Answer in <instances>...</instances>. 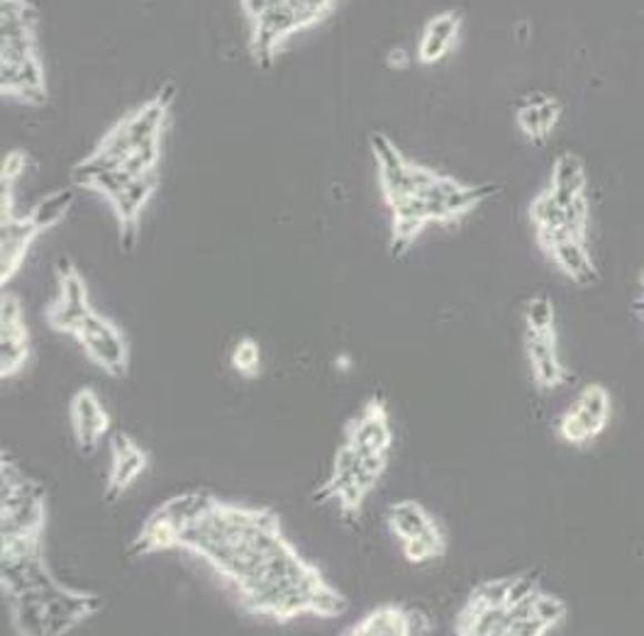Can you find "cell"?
Wrapping results in <instances>:
<instances>
[{
    "label": "cell",
    "mask_w": 644,
    "mask_h": 636,
    "mask_svg": "<svg viewBox=\"0 0 644 636\" xmlns=\"http://www.w3.org/2000/svg\"><path fill=\"white\" fill-rule=\"evenodd\" d=\"M305 24L295 16V10L286 0H276L274 6L266 8L262 16L250 20V54L256 61L259 69H271L274 59L279 57L281 47L286 44L289 37L303 32Z\"/></svg>",
    "instance_id": "6da1fadb"
},
{
    "label": "cell",
    "mask_w": 644,
    "mask_h": 636,
    "mask_svg": "<svg viewBox=\"0 0 644 636\" xmlns=\"http://www.w3.org/2000/svg\"><path fill=\"white\" fill-rule=\"evenodd\" d=\"M537 244L542 246V252H547V256L554 261V266L560 269L568 281L581 285V289H591V285H596L601 281L598 264L591 254L588 240H584V236H576L568 230H556L537 234Z\"/></svg>",
    "instance_id": "7a4b0ae2"
},
{
    "label": "cell",
    "mask_w": 644,
    "mask_h": 636,
    "mask_svg": "<svg viewBox=\"0 0 644 636\" xmlns=\"http://www.w3.org/2000/svg\"><path fill=\"white\" fill-rule=\"evenodd\" d=\"M73 336L81 342L85 356H89L95 366H101L105 373L115 378L125 376L130 366L128 344L122 340L120 330L108 317L91 313Z\"/></svg>",
    "instance_id": "3957f363"
},
{
    "label": "cell",
    "mask_w": 644,
    "mask_h": 636,
    "mask_svg": "<svg viewBox=\"0 0 644 636\" xmlns=\"http://www.w3.org/2000/svg\"><path fill=\"white\" fill-rule=\"evenodd\" d=\"M57 276H59V297L57 303L47 310V324L54 332L77 334L83 320L93 313L89 305V289H85V281L79 269L73 266V261L67 256L59 259Z\"/></svg>",
    "instance_id": "277c9868"
},
{
    "label": "cell",
    "mask_w": 644,
    "mask_h": 636,
    "mask_svg": "<svg viewBox=\"0 0 644 636\" xmlns=\"http://www.w3.org/2000/svg\"><path fill=\"white\" fill-rule=\"evenodd\" d=\"M157 189H159V171H152V173H144V176L132 179L125 189L108 201L118 218L120 242L125 252H130V249H134V244H138L142 210L152 201Z\"/></svg>",
    "instance_id": "5b68a950"
},
{
    "label": "cell",
    "mask_w": 644,
    "mask_h": 636,
    "mask_svg": "<svg viewBox=\"0 0 644 636\" xmlns=\"http://www.w3.org/2000/svg\"><path fill=\"white\" fill-rule=\"evenodd\" d=\"M103 597L93 593H77L59 585L57 590L44 597V636H61L73 629L85 617L98 613Z\"/></svg>",
    "instance_id": "8992f818"
},
{
    "label": "cell",
    "mask_w": 644,
    "mask_h": 636,
    "mask_svg": "<svg viewBox=\"0 0 644 636\" xmlns=\"http://www.w3.org/2000/svg\"><path fill=\"white\" fill-rule=\"evenodd\" d=\"M525 352L540 391H554L566 383L568 371L562 364L560 356V340L556 332H527L525 334Z\"/></svg>",
    "instance_id": "52a82bcc"
},
{
    "label": "cell",
    "mask_w": 644,
    "mask_h": 636,
    "mask_svg": "<svg viewBox=\"0 0 644 636\" xmlns=\"http://www.w3.org/2000/svg\"><path fill=\"white\" fill-rule=\"evenodd\" d=\"M562 101L550 93H527L523 101L517 103L515 120L517 128L523 132L532 144H544L556 130V124L562 120Z\"/></svg>",
    "instance_id": "ba28073f"
},
{
    "label": "cell",
    "mask_w": 644,
    "mask_h": 636,
    "mask_svg": "<svg viewBox=\"0 0 644 636\" xmlns=\"http://www.w3.org/2000/svg\"><path fill=\"white\" fill-rule=\"evenodd\" d=\"M71 422L83 456H91L110 430V415L91 388H81L71 397Z\"/></svg>",
    "instance_id": "9c48e42d"
},
{
    "label": "cell",
    "mask_w": 644,
    "mask_h": 636,
    "mask_svg": "<svg viewBox=\"0 0 644 636\" xmlns=\"http://www.w3.org/2000/svg\"><path fill=\"white\" fill-rule=\"evenodd\" d=\"M42 232L34 228L30 218H16L0 215V283H8L20 266L24 264V256H28L32 242Z\"/></svg>",
    "instance_id": "30bf717a"
},
{
    "label": "cell",
    "mask_w": 644,
    "mask_h": 636,
    "mask_svg": "<svg viewBox=\"0 0 644 636\" xmlns=\"http://www.w3.org/2000/svg\"><path fill=\"white\" fill-rule=\"evenodd\" d=\"M110 452H113V468H110L105 501L115 503L128 491V485L147 468V452L132 442L128 432L110 434Z\"/></svg>",
    "instance_id": "8fae6325"
},
{
    "label": "cell",
    "mask_w": 644,
    "mask_h": 636,
    "mask_svg": "<svg viewBox=\"0 0 644 636\" xmlns=\"http://www.w3.org/2000/svg\"><path fill=\"white\" fill-rule=\"evenodd\" d=\"M462 20L464 16L460 10H442L425 22L423 32H420V42H417L420 64L423 67L440 64V61L452 52L456 40H460Z\"/></svg>",
    "instance_id": "7c38bea8"
},
{
    "label": "cell",
    "mask_w": 644,
    "mask_h": 636,
    "mask_svg": "<svg viewBox=\"0 0 644 636\" xmlns=\"http://www.w3.org/2000/svg\"><path fill=\"white\" fill-rule=\"evenodd\" d=\"M356 452H389L393 444V434L389 427L386 405L381 397H371L364 413L346 424V440Z\"/></svg>",
    "instance_id": "4fadbf2b"
},
{
    "label": "cell",
    "mask_w": 644,
    "mask_h": 636,
    "mask_svg": "<svg viewBox=\"0 0 644 636\" xmlns=\"http://www.w3.org/2000/svg\"><path fill=\"white\" fill-rule=\"evenodd\" d=\"M547 189L564 208L572 205L576 198L588 195L584 159H581L576 152H562L560 157H556L552 164V176H550Z\"/></svg>",
    "instance_id": "5bb4252c"
},
{
    "label": "cell",
    "mask_w": 644,
    "mask_h": 636,
    "mask_svg": "<svg viewBox=\"0 0 644 636\" xmlns=\"http://www.w3.org/2000/svg\"><path fill=\"white\" fill-rule=\"evenodd\" d=\"M605 424L603 420H598L596 415H591L586 407H581L578 403H574L572 407L566 410L560 420V427H556V434H560V440L568 446H588L591 442H596L598 436L605 432Z\"/></svg>",
    "instance_id": "9a60e30c"
},
{
    "label": "cell",
    "mask_w": 644,
    "mask_h": 636,
    "mask_svg": "<svg viewBox=\"0 0 644 636\" xmlns=\"http://www.w3.org/2000/svg\"><path fill=\"white\" fill-rule=\"evenodd\" d=\"M30 356V332L28 324H0V373L3 378L16 376V373L24 366V361Z\"/></svg>",
    "instance_id": "2e32d148"
},
{
    "label": "cell",
    "mask_w": 644,
    "mask_h": 636,
    "mask_svg": "<svg viewBox=\"0 0 644 636\" xmlns=\"http://www.w3.org/2000/svg\"><path fill=\"white\" fill-rule=\"evenodd\" d=\"M354 636H407L411 634V613L399 605H383L369 613L354 629Z\"/></svg>",
    "instance_id": "e0dca14e"
},
{
    "label": "cell",
    "mask_w": 644,
    "mask_h": 636,
    "mask_svg": "<svg viewBox=\"0 0 644 636\" xmlns=\"http://www.w3.org/2000/svg\"><path fill=\"white\" fill-rule=\"evenodd\" d=\"M507 629H511L507 607H486L481 613L464 607L456 619V634L464 636H507Z\"/></svg>",
    "instance_id": "ac0fdd59"
},
{
    "label": "cell",
    "mask_w": 644,
    "mask_h": 636,
    "mask_svg": "<svg viewBox=\"0 0 644 636\" xmlns=\"http://www.w3.org/2000/svg\"><path fill=\"white\" fill-rule=\"evenodd\" d=\"M432 525H435V519H432L423 509V505L415 501L393 503L389 507V527L401 542L415 539V536L425 534Z\"/></svg>",
    "instance_id": "d6986e66"
},
{
    "label": "cell",
    "mask_w": 644,
    "mask_h": 636,
    "mask_svg": "<svg viewBox=\"0 0 644 636\" xmlns=\"http://www.w3.org/2000/svg\"><path fill=\"white\" fill-rule=\"evenodd\" d=\"M527 215L532 228H535L537 234L544 232H556V230H568L566 228V208L556 201L550 189H544L532 198V203L527 208ZM572 232V230H568Z\"/></svg>",
    "instance_id": "ffe728a7"
},
{
    "label": "cell",
    "mask_w": 644,
    "mask_h": 636,
    "mask_svg": "<svg viewBox=\"0 0 644 636\" xmlns=\"http://www.w3.org/2000/svg\"><path fill=\"white\" fill-rule=\"evenodd\" d=\"M73 205V191L71 189H59L54 193H49L44 198H40V203H37L32 210H30V220L32 224L40 232L44 230H52L54 224H59L61 220L67 218V212L71 210Z\"/></svg>",
    "instance_id": "44dd1931"
},
{
    "label": "cell",
    "mask_w": 644,
    "mask_h": 636,
    "mask_svg": "<svg viewBox=\"0 0 644 636\" xmlns=\"http://www.w3.org/2000/svg\"><path fill=\"white\" fill-rule=\"evenodd\" d=\"M444 546H447L444 534L440 532L437 525H432L425 534L403 542V556L411 561V564H425V561L440 558L444 554Z\"/></svg>",
    "instance_id": "7402d4cb"
},
{
    "label": "cell",
    "mask_w": 644,
    "mask_h": 636,
    "mask_svg": "<svg viewBox=\"0 0 644 636\" xmlns=\"http://www.w3.org/2000/svg\"><path fill=\"white\" fill-rule=\"evenodd\" d=\"M511 581H513V576L511 578H493V581L476 585L472 595H469V600L464 607L472 609V613H481V609H486V607H505Z\"/></svg>",
    "instance_id": "603a6c76"
},
{
    "label": "cell",
    "mask_w": 644,
    "mask_h": 636,
    "mask_svg": "<svg viewBox=\"0 0 644 636\" xmlns=\"http://www.w3.org/2000/svg\"><path fill=\"white\" fill-rule=\"evenodd\" d=\"M523 315L527 332H556V310L550 295H532L525 303Z\"/></svg>",
    "instance_id": "cb8c5ba5"
},
{
    "label": "cell",
    "mask_w": 644,
    "mask_h": 636,
    "mask_svg": "<svg viewBox=\"0 0 644 636\" xmlns=\"http://www.w3.org/2000/svg\"><path fill=\"white\" fill-rule=\"evenodd\" d=\"M232 369L242 373L246 378H254L259 373V366H262V349L252 340V336H244L232 349V359H230Z\"/></svg>",
    "instance_id": "d4e9b609"
},
{
    "label": "cell",
    "mask_w": 644,
    "mask_h": 636,
    "mask_svg": "<svg viewBox=\"0 0 644 636\" xmlns=\"http://www.w3.org/2000/svg\"><path fill=\"white\" fill-rule=\"evenodd\" d=\"M535 615L544 622V625L552 629H556L560 625H564L566 619V605L560 597L552 595V593H537L535 595Z\"/></svg>",
    "instance_id": "484cf974"
},
{
    "label": "cell",
    "mask_w": 644,
    "mask_h": 636,
    "mask_svg": "<svg viewBox=\"0 0 644 636\" xmlns=\"http://www.w3.org/2000/svg\"><path fill=\"white\" fill-rule=\"evenodd\" d=\"M332 497H338V503L342 507V515L346 519H356L359 513H362V505H364V497H366V491L359 485L354 478L352 481H346L342 483L338 491H334Z\"/></svg>",
    "instance_id": "4316f807"
},
{
    "label": "cell",
    "mask_w": 644,
    "mask_h": 636,
    "mask_svg": "<svg viewBox=\"0 0 644 636\" xmlns=\"http://www.w3.org/2000/svg\"><path fill=\"white\" fill-rule=\"evenodd\" d=\"M537 590H540L537 578H532V576H513L511 588H507V600H505V607H513V605H517V603L530 600V597L535 595Z\"/></svg>",
    "instance_id": "83f0119b"
},
{
    "label": "cell",
    "mask_w": 644,
    "mask_h": 636,
    "mask_svg": "<svg viewBox=\"0 0 644 636\" xmlns=\"http://www.w3.org/2000/svg\"><path fill=\"white\" fill-rule=\"evenodd\" d=\"M24 169H28V154H24L22 149L6 154L3 171H0V183H16Z\"/></svg>",
    "instance_id": "f1b7e54d"
},
{
    "label": "cell",
    "mask_w": 644,
    "mask_h": 636,
    "mask_svg": "<svg viewBox=\"0 0 644 636\" xmlns=\"http://www.w3.org/2000/svg\"><path fill=\"white\" fill-rule=\"evenodd\" d=\"M542 634H550V627L544 625L537 615L513 619L511 629H507V636H542Z\"/></svg>",
    "instance_id": "f546056e"
},
{
    "label": "cell",
    "mask_w": 644,
    "mask_h": 636,
    "mask_svg": "<svg viewBox=\"0 0 644 636\" xmlns=\"http://www.w3.org/2000/svg\"><path fill=\"white\" fill-rule=\"evenodd\" d=\"M22 305L12 293H3L0 297V324H16L22 322Z\"/></svg>",
    "instance_id": "4dcf8cb0"
},
{
    "label": "cell",
    "mask_w": 644,
    "mask_h": 636,
    "mask_svg": "<svg viewBox=\"0 0 644 636\" xmlns=\"http://www.w3.org/2000/svg\"><path fill=\"white\" fill-rule=\"evenodd\" d=\"M386 61L391 69H407V64H411V57H407L405 49H391Z\"/></svg>",
    "instance_id": "1f68e13d"
},
{
    "label": "cell",
    "mask_w": 644,
    "mask_h": 636,
    "mask_svg": "<svg viewBox=\"0 0 644 636\" xmlns=\"http://www.w3.org/2000/svg\"><path fill=\"white\" fill-rule=\"evenodd\" d=\"M640 283H642V289H644V271H642V276H640Z\"/></svg>",
    "instance_id": "d6a6232c"
}]
</instances>
